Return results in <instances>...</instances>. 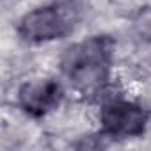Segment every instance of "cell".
Returning <instances> with one entry per match:
<instances>
[{
  "label": "cell",
  "mask_w": 151,
  "mask_h": 151,
  "mask_svg": "<svg viewBox=\"0 0 151 151\" xmlns=\"http://www.w3.org/2000/svg\"><path fill=\"white\" fill-rule=\"evenodd\" d=\"M114 48V39L103 34L73 43L60 57V71L77 93L87 98L98 96L110 80Z\"/></svg>",
  "instance_id": "obj_1"
},
{
  "label": "cell",
  "mask_w": 151,
  "mask_h": 151,
  "mask_svg": "<svg viewBox=\"0 0 151 151\" xmlns=\"http://www.w3.org/2000/svg\"><path fill=\"white\" fill-rule=\"evenodd\" d=\"M82 16L84 4L80 0H55L23 14L16 25V34L29 45L50 43L69 36Z\"/></svg>",
  "instance_id": "obj_2"
},
{
  "label": "cell",
  "mask_w": 151,
  "mask_h": 151,
  "mask_svg": "<svg viewBox=\"0 0 151 151\" xmlns=\"http://www.w3.org/2000/svg\"><path fill=\"white\" fill-rule=\"evenodd\" d=\"M149 117L151 112L146 107L124 98L107 100L100 110L101 132L109 139H135L144 135Z\"/></svg>",
  "instance_id": "obj_3"
},
{
  "label": "cell",
  "mask_w": 151,
  "mask_h": 151,
  "mask_svg": "<svg viewBox=\"0 0 151 151\" xmlns=\"http://www.w3.org/2000/svg\"><path fill=\"white\" fill-rule=\"evenodd\" d=\"M64 89L53 78L30 80L18 89V105L30 117H45L62 101Z\"/></svg>",
  "instance_id": "obj_4"
},
{
  "label": "cell",
  "mask_w": 151,
  "mask_h": 151,
  "mask_svg": "<svg viewBox=\"0 0 151 151\" xmlns=\"http://www.w3.org/2000/svg\"><path fill=\"white\" fill-rule=\"evenodd\" d=\"M132 27L142 39L151 43V6L137 9V13L132 16Z\"/></svg>",
  "instance_id": "obj_5"
}]
</instances>
